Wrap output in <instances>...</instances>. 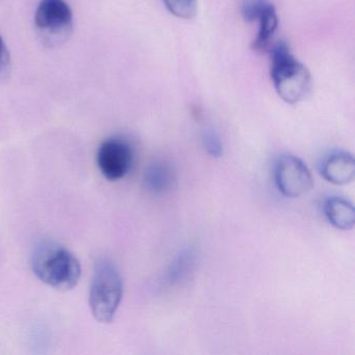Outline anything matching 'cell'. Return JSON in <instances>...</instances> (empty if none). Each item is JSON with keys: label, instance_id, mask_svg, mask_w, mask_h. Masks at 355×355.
<instances>
[{"label": "cell", "instance_id": "2", "mask_svg": "<svg viewBox=\"0 0 355 355\" xmlns=\"http://www.w3.org/2000/svg\"><path fill=\"white\" fill-rule=\"evenodd\" d=\"M270 76L280 98L290 105L300 103L311 90L309 69L293 55L286 42L277 43L271 51Z\"/></svg>", "mask_w": 355, "mask_h": 355}, {"label": "cell", "instance_id": "7", "mask_svg": "<svg viewBox=\"0 0 355 355\" xmlns=\"http://www.w3.org/2000/svg\"><path fill=\"white\" fill-rule=\"evenodd\" d=\"M321 174L328 182L336 186L350 184L355 176L354 157L347 151H334L322 162Z\"/></svg>", "mask_w": 355, "mask_h": 355}, {"label": "cell", "instance_id": "1", "mask_svg": "<svg viewBox=\"0 0 355 355\" xmlns=\"http://www.w3.org/2000/svg\"><path fill=\"white\" fill-rule=\"evenodd\" d=\"M32 267L37 278L57 290H71L78 286L82 276V267L76 255L51 241L37 247Z\"/></svg>", "mask_w": 355, "mask_h": 355}, {"label": "cell", "instance_id": "5", "mask_svg": "<svg viewBox=\"0 0 355 355\" xmlns=\"http://www.w3.org/2000/svg\"><path fill=\"white\" fill-rule=\"evenodd\" d=\"M278 191L286 198H299L313 189V180L304 162L293 155L278 157L274 168Z\"/></svg>", "mask_w": 355, "mask_h": 355}, {"label": "cell", "instance_id": "14", "mask_svg": "<svg viewBox=\"0 0 355 355\" xmlns=\"http://www.w3.org/2000/svg\"><path fill=\"white\" fill-rule=\"evenodd\" d=\"M265 1L263 0H249L243 6V17L247 21H254Z\"/></svg>", "mask_w": 355, "mask_h": 355}, {"label": "cell", "instance_id": "12", "mask_svg": "<svg viewBox=\"0 0 355 355\" xmlns=\"http://www.w3.org/2000/svg\"><path fill=\"white\" fill-rule=\"evenodd\" d=\"M203 146L213 157H221L223 155V144L220 137L214 130H207L202 135Z\"/></svg>", "mask_w": 355, "mask_h": 355}, {"label": "cell", "instance_id": "10", "mask_svg": "<svg viewBox=\"0 0 355 355\" xmlns=\"http://www.w3.org/2000/svg\"><path fill=\"white\" fill-rule=\"evenodd\" d=\"M257 20L259 22V30L257 38L253 41L252 47L255 51H263L270 46L271 39L277 31L278 16L275 8L265 1Z\"/></svg>", "mask_w": 355, "mask_h": 355}, {"label": "cell", "instance_id": "9", "mask_svg": "<svg viewBox=\"0 0 355 355\" xmlns=\"http://www.w3.org/2000/svg\"><path fill=\"white\" fill-rule=\"evenodd\" d=\"M175 182L173 167L166 161H155L151 164L144 173V187L149 192L161 194L170 190Z\"/></svg>", "mask_w": 355, "mask_h": 355}, {"label": "cell", "instance_id": "3", "mask_svg": "<svg viewBox=\"0 0 355 355\" xmlns=\"http://www.w3.org/2000/svg\"><path fill=\"white\" fill-rule=\"evenodd\" d=\"M123 297V279L115 263L107 259L95 265L89 291L91 313L99 323H111Z\"/></svg>", "mask_w": 355, "mask_h": 355}, {"label": "cell", "instance_id": "13", "mask_svg": "<svg viewBox=\"0 0 355 355\" xmlns=\"http://www.w3.org/2000/svg\"><path fill=\"white\" fill-rule=\"evenodd\" d=\"M11 70V55H10L9 49H8L3 37L0 36V82L9 78Z\"/></svg>", "mask_w": 355, "mask_h": 355}, {"label": "cell", "instance_id": "11", "mask_svg": "<svg viewBox=\"0 0 355 355\" xmlns=\"http://www.w3.org/2000/svg\"><path fill=\"white\" fill-rule=\"evenodd\" d=\"M168 11L178 18L192 19L197 14V0H163Z\"/></svg>", "mask_w": 355, "mask_h": 355}, {"label": "cell", "instance_id": "4", "mask_svg": "<svg viewBox=\"0 0 355 355\" xmlns=\"http://www.w3.org/2000/svg\"><path fill=\"white\" fill-rule=\"evenodd\" d=\"M37 35L43 44L57 47L69 39L73 14L65 0H41L35 14Z\"/></svg>", "mask_w": 355, "mask_h": 355}, {"label": "cell", "instance_id": "6", "mask_svg": "<svg viewBox=\"0 0 355 355\" xmlns=\"http://www.w3.org/2000/svg\"><path fill=\"white\" fill-rule=\"evenodd\" d=\"M134 163V151L130 143L121 138L103 141L97 153V165L101 174L111 182L125 178Z\"/></svg>", "mask_w": 355, "mask_h": 355}, {"label": "cell", "instance_id": "8", "mask_svg": "<svg viewBox=\"0 0 355 355\" xmlns=\"http://www.w3.org/2000/svg\"><path fill=\"white\" fill-rule=\"evenodd\" d=\"M324 215L336 230H350L354 227L355 209L352 202L343 197H330L324 203Z\"/></svg>", "mask_w": 355, "mask_h": 355}]
</instances>
